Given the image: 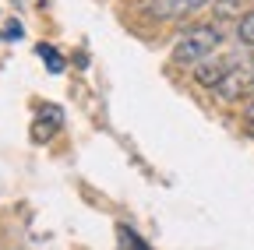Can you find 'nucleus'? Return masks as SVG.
I'll return each instance as SVG.
<instances>
[{"label": "nucleus", "mask_w": 254, "mask_h": 250, "mask_svg": "<svg viewBox=\"0 0 254 250\" xmlns=\"http://www.w3.org/2000/svg\"><path fill=\"white\" fill-rule=\"evenodd\" d=\"M201 4H208V0H159V14L163 18H180V14L198 11Z\"/></svg>", "instance_id": "obj_3"}, {"label": "nucleus", "mask_w": 254, "mask_h": 250, "mask_svg": "<svg viewBox=\"0 0 254 250\" xmlns=\"http://www.w3.org/2000/svg\"><path fill=\"white\" fill-rule=\"evenodd\" d=\"M237 39H240L244 46H251V50H254V7L240 18V25H237Z\"/></svg>", "instance_id": "obj_4"}, {"label": "nucleus", "mask_w": 254, "mask_h": 250, "mask_svg": "<svg viewBox=\"0 0 254 250\" xmlns=\"http://www.w3.org/2000/svg\"><path fill=\"white\" fill-rule=\"evenodd\" d=\"M226 71H230V60H212V56H208V60H201V64L194 67V81L205 85V88H215Z\"/></svg>", "instance_id": "obj_2"}, {"label": "nucleus", "mask_w": 254, "mask_h": 250, "mask_svg": "<svg viewBox=\"0 0 254 250\" xmlns=\"http://www.w3.org/2000/svg\"><path fill=\"white\" fill-rule=\"evenodd\" d=\"M219 46H222V28L219 25H190L173 46V60L184 67H198L201 60L215 56Z\"/></svg>", "instance_id": "obj_1"}]
</instances>
